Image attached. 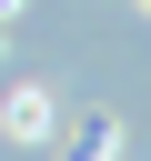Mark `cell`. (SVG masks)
<instances>
[{
    "mask_svg": "<svg viewBox=\"0 0 151 161\" xmlns=\"http://www.w3.org/2000/svg\"><path fill=\"white\" fill-rule=\"evenodd\" d=\"M111 151H121L111 121H81V131H70V161H111Z\"/></svg>",
    "mask_w": 151,
    "mask_h": 161,
    "instance_id": "obj_1",
    "label": "cell"
},
{
    "mask_svg": "<svg viewBox=\"0 0 151 161\" xmlns=\"http://www.w3.org/2000/svg\"><path fill=\"white\" fill-rule=\"evenodd\" d=\"M0 10H20V0H0Z\"/></svg>",
    "mask_w": 151,
    "mask_h": 161,
    "instance_id": "obj_2",
    "label": "cell"
},
{
    "mask_svg": "<svg viewBox=\"0 0 151 161\" xmlns=\"http://www.w3.org/2000/svg\"><path fill=\"white\" fill-rule=\"evenodd\" d=\"M141 10H151V0H141Z\"/></svg>",
    "mask_w": 151,
    "mask_h": 161,
    "instance_id": "obj_3",
    "label": "cell"
}]
</instances>
